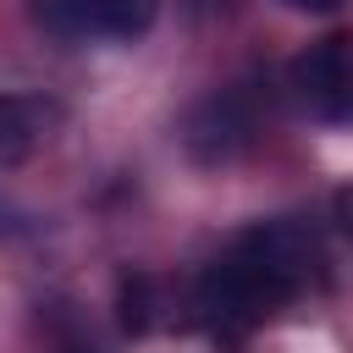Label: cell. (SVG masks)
<instances>
[{"label": "cell", "instance_id": "obj_1", "mask_svg": "<svg viewBox=\"0 0 353 353\" xmlns=\"http://www.w3.org/2000/svg\"><path fill=\"white\" fill-rule=\"evenodd\" d=\"M320 243L298 221H259L248 226L193 287L199 325L237 347L259 320H270L281 303H292L309 281H320Z\"/></svg>", "mask_w": 353, "mask_h": 353}, {"label": "cell", "instance_id": "obj_2", "mask_svg": "<svg viewBox=\"0 0 353 353\" xmlns=\"http://www.w3.org/2000/svg\"><path fill=\"white\" fill-rule=\"evenodd\" d=\"M254 127H259V116H254V99L243 94V88H221V94H210V99H199L193 105V116H188V149H193V160H204V165H221V160H232V154H243L248 143H254Z\"/></svg>", "mask_w": 353, "mask_h": 353}, {"label": "cell", "instance_id": "obj_3", "mask_svg": "<svg viewBox=\"0 0 353 353\" xmlns=\"http://www.w3.org/2000/svg\"><path fill=\"white\" fill-rule=\"evenodd\" d=\"M33 11L55 39H132L154 22V0H39Z\"/></svg>", "mask_w": 353, "mask_h": 353}, {"label": "cell", "instance_id": "obj_4", "mask_svg": "<svg viewBox=\"0 0 353 353\" xmlns=\"http://www.w3.org/2000/svg\"><path fill=\"white\" fill-rule=\"evenodd\" d=\"M292 94L309 105V116H342L353 105V66H347V39H314L292 61Z\"/></svg>", "mask_w": 353, "mask_h": 353}, {"label": "cell", "instance_id": "obj_5", "mask_svg": "<svg viewBox=\"0 0 353 353\" xmlns=\"http://www.w3.org/2000/svg\"><path fill=\"white\" fill-rule=\"evenodd\" d=\"M50 121H55V105L28 94H0V165L28 160L50 138Z\"/></svg>", "mask_w": 353, "mask_h": 353}, {"label": "cell", "instance_id": "obj_6", "mask_svg": "<svg viewBox=\"0 0 353 353\" xmlns=\"http://www.w3.org/2000/svg\"><path fill=\"white\" fill-rule=\"evenodd\" d=\"M116 303H121V325L132 331V336H143L149 325H154V281L149 276H121V292H116Z\"/></svg>", "mask_w": 353, "mask_h": 353}, {"label": "cell", "instance_id": "obj_7", "mask_svg": "<svg viewBox=\"0 0 353 353\" xmlns=\"http://www.w3.org/2000/svg\"><path fill=\"white\" fill-rule=\"evenodd\" d=\"M237 0H188V11L199 17V22H215V17H226Z\"/></svg>", "mask_w": 353, "mask_h": 353}, {"label": "cell", "instance_id": "obj_8", "mask_svg": "<svg viewBox=\"0 0 353 353\" xmlns=\"http://www.w3.org/2000/svg\"><path fill=\"white\" fill-rule=\"evenodd\" d=\"M22 232H28V221H22V215L0 199V237H22Z\"/></svg>", "mask_w": 353, "mask_h": 353}, {"label": "cell", "instance_id": "obj_9", "mask_svg": "<svg viewBox=\"0 0 353 353\" xmlns=\"http://www.w3.org/2000/svg\"><path fill=\"white\" fill-rule=\"evenodd\" d=\"M336 221H342V232L353 237V188H342V193H336Z\"/></svg>", "mask_w": 353, "mask_h": 353}, {"label": "cell", "instance_id": "obj_10", "mask_svg": "<svg viewBox=\"0 0 353 353\" xmlns=\"http://www.w3.org/2000/svg\"><path fill=\"white\" fill-rule=\"evenodd\" d=\"M287 6H292V11H314V17H320V11H336L342 0H287Z\"/></svg>", "mask_w": 353, "mask_h": 353}]
</instances>
